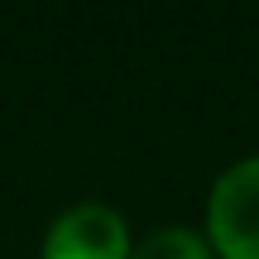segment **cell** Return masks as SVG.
<instances>
[{
    "instance_id": "obj_1",
    "label": "cell",
    "mask_w": 259,
    "mask_h": 259,
    "mask_svg": "<svg viewBox=\"0 0 259 259\" xmlns=\"http://www.w3.org/2000/svg\"><path fill=\"white\" fill-rule=\"evenodd\" d=\"M211 235L226 259H259V154L231 163L216 178Z\"/></svg>"
},
{
    "instance_id": "obj_2",
    "label": "cell",
    "mask_w": 259,
    "mask_h": 259,
    "mask_svg": "<svg viewBox=\"0 0 259 259\" xmlns=\"http://www.w3.org/2000/svg\"><path fill=\"white\" fill-rule=\"evenodd\" d=\"M44 259H130V226L106 202H77L53 221Z\"/></svg>"
},
{
    "instance_id": "obj_3",
    "label": "cell",
    "mask_w": 259,
    "mask_h": 259,
    "mask_svg": "<svg viewBox=\"0 0 259 259\" xmlns=\"http://www.w3.org/2000/svg\"><path fill=\"white\" fill-rule=\"evenodd\" d=\"M130 259H211V250L187 226H168V231H154Z\"/></svg>"
}]
</instances>
